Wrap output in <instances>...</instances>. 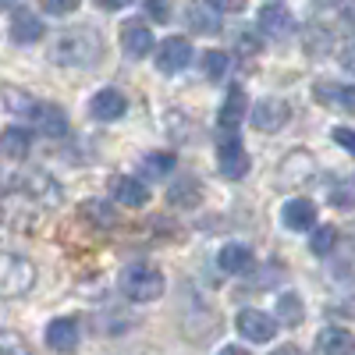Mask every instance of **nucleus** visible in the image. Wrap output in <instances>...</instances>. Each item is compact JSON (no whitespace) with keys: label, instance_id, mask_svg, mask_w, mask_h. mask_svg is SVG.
<instances>
[{"label":"nucleus","instance_id":"nucleus-11","mask_svg":"<svg viewBox=\"0 0 355 355\" xmlns=\"http://www.w3.org/2000/svg\"><path fill=\"white\" fill-rule=\"evenodd\" d=\"M121 46L128 57H135V61H142V57H150L153 53V33H150V25H142V21H125L121 25Z\"/></svg>","mask_w":355,"mask_h":355},{"label":"nucleus","instance_id":"nucleus-29","mask_svg":"<svg viewBox=\"0 0 355 355\" xmlns=\"http://www.w3.org/2000/svg\"><path fill=\"white\" fill-rule=\"evenodd\" d=\"M40 8L46 15H53V18H64V15H71L78 8V0H40Z\"/></svg>","mask_w":355,"mask_h":355},{"label":"nucleus","instance_id":"nucleus-41","mask_svg":"<svg viewBox=\"0 0 355 355\" xmlns=\"http://www.w3.org/2000/svg\"><path fill=\"white\" fill-rule=\"evenodd\" d=\"M11 4H15V0H4V8H11Z\"/></svg>","mask_w":355,"mask_h":355},{"label":"nucleus","instance_id":"nucleus-26","mask_svg":"<svg viewBox=\"0 0 355 355\" xmlns=\"http://www.w3.org/2000/svg\"><path fill=\"white\" fill-rule=\"evenodd\" d=\"M334 245H338V227L323 224V227H316V231H313V239H309L313 256H331V249H334Z\"/></svg>","mask_w":355,"mask_h":355},{"label":"nucleus","instance_id":"nucleus-27","mask_svg":"<svg viewBox=\"0 0 355 355\" xmlns=\"http://www.w3.org/2000/svg\"><path fill=\"white\" fill-rule=\"evenodd\" d=\"M142 164H146V171H150L153 178H164V174H171V167H174V153H171V150H160V153H150Z\"/></svg>","mask_w":355,"mask_h":355},{"label":"nucleus","instance_id":"nucleus-22","mask_svg":"<svg viewBox=\"0 0 355 355\" xmlns=\"http://www.w3.org/2000/svg\"><path fill=\"white\" fill-rule=\"evenodd\" d=\"M0 150H4L8 160H21V157H28V150H33V135H28L25 128H8L4 135H0Z\"/></svg>","mask_w":355,"mask_h":355},{"label":"nucleus","instance_id":"nucleus-32","mask_svg":"<svg viewBox=\"0 0 355 355\" xmlns=\"http://www.w3.org/2000/svg\"><path fill=\"white\" fill-rule=\"evenodd\" d=\"M331 199H334V206H338V210H341V206H345V210H348V206H355V185L334 189V192H331Z\"/></svg>","mask_w":355,"mask_h":355},{"label":"nucleus","instance_id":"nucleus-33","mask_svg":"<svg viewBox=\"0 0 355 355\" xmlns=\"http://www.w3.org/2000/svg\"><path fill=\"white\" fill-rule=\"evenodd\" d=\"M331 135H334V142H338V146H345V150L355 157V132H352V128H334Z\"/></svg>","mask_w":355,"mask_h":355},{"label":"nucleus","instance_id":"nucleus-17","mask_svg":"<svg viewBox=\"0 0 355 355\" xmlns=\"http://www.w3.org/2000/svg\"><path fill=\"white\" fill-rule=\"evenodd\" d=\"M185 25L192 28V33H199V36H217L220 33V15H217V8L214 4H189L185 8Z\"/></svg>","mask_w":355,"mask_h":355},{"label":"nucleus","instance_id":"nucleus-28","mask_svg":"<svg viewBox=\"0 0 355 355\" xmlns=\"http://www.w3.org/2000/svg\"><path fill=\"white\" fill-rule=\"evenodd\" d=\"M146 15L157 25H167L171 21V0H146Z\"/></svg>","mask_w":355,"mask_h":355},{"label":"nucleus","instance_id":"nucleus-19","mask_svg":"<svg viewBox=\"0 0 355 355\" xmlns=\"http://www.w3.org/2000/svg\"><path fill=\"white\" fill-rule=\"evenodd\" d=\"M355 352V341L348 331L341 327H327V331H320L316 338V355H352Z\"/></svg>","mask_w":355,"mask_h":355},{"label":"nucleus","instance_id":"nucleus-4","mask_svg":"<svg viewBox=\"0 0 355 355\" xmlns=\"http://www.w3.org/2000/svg\"><path fill=\"white\" fill-rule=\"evenodd\" d=\"M8 192H21L25 199H46V202L61 199V189H57V185L50 182V174H43V171L15 174V178H11V185H8Z\"/></svg>","mask_w":355,"mask_h":355},{"label":"nucleus","instance_id":"nucleus-2","mask_svg":"<svg viewBox=\"0 0 355 355\" xmlns=\"http://www.w3.org/2000/svg\"><path fill=\"white\" fill-rule=\"evenodd\" d=\"M164 274L153 263H128L121 270V291L132 302H157L164 295Z\"/></svg>","mask_w":355,"mask_h":355},{"label":"nucleus","instance_id":"nucleus-16","mask_svg":"<svg viewBox=\"0 0 355 355\" xmlns=\"http://www.w3.org/2000/svg\"><path fill=\"white\" fill-rule=\"evenodd\" d=\"M33 121H36L40 135H46V139H64L68 135V114L53 103H36Z\"/></svg>","mask_w":355,"mask_h":355},{"label":"nucleus","instance_id":"nucleus-12","mask_svg":"<svg viewBox=\"0 0 355 355\" xmlns=\"http://www.w3.org/2000/svg\"><path fill=\"white\" fill-rule=\"evenodd\" d=\"M46 345H50L53 352H61V355L75 352V348H78V320H71V316L50 320V323H46Z\"/></svg>","mask_w":355,"mask_h":355},{"label":"nucleus","instance_id":"nucleus-40","mask_svg":"<svg viewBox=\"0 0 355 355\" xmlns=\"http://www.w3.org/2000/svg\"><path fill=\"white\" fill-rule=\"evenodd\" d=\"M348 18H352V21H355V0H352V11H348Z\"/></svg>","mask_w":355,"mask_h":355},{"label":"nucleus","instance_id":"nucleus-6","mask_svg":"<svg viewBox=\"0 0 355 355\" xmlns=\"http://www.w3.org/2000/svg\"><path fill=\"white\" fill-rule=\"evenodd\" d=\"M249 96H245V89L242 85H231L227 89V96H224V103H220V117H217V125H220V132H227V135H234L239 132V125L249 117Z\"/></svg>","mask_w":355,"mask_h":355},{"label":"nucleus","instance_id":"nucleus-25","mask_svg":"<svg viewBox=\"0 0 355 355\" xmlns=\"http://www.w3.org/2000/svg\"><path fill=\"white\" fill-rule=\"evenodd\" d=\"M227 68H231V57L224 50H206L202 53V71H206V78H210V82L227 78Z\"/></svg>","mask_w":355,"mask_h":355},{"label":"nucleus","instance_id":"nucleus-14","mask_svg":"<svg viewBox=\"0 0 355 355\" xmlns=\"http://www.w3.org/2000/svg\"><path fill=\"white\" fill-rule=\"evenodd\" d=\"M110 196L121 206H146L150 202V185H146L142 178L117 174V178H110Z\"/></svg>","mask_w":355,"mask_h":355},{"label":"nucleus","instance_id":"nucleus-36","mask_svg":"<svg viewBox=\"0 0 355 355\" xmlns=\"http://www.w3.org/2000/svg\"><path fill=\"white\" fill-rule=\"evenodd\" d=\"M93 4H96L100 11H121V8L132 4V0H93Z\"/></svg>","mask_w":355,"mask_h":355},{"label":"nucleus","instance_id":"nucleus-9","mask_svg":"<svg viewBox=\"0 0 355 355\" xmlns=\"http://www.w3.org/2000/svg\"><path fill=\"white\" fill-rule=\"evenodd\" d=\"M234 327H239V334H242L245 341L263 345V341H270V338H274L277 323H274L270 316H266V313H259V309H242V313H239V320H234Z\"/></svg>","mask_w":355,"mask_h":355},{"label":"nucleus","instance_id":"nucleus-23","mask_svg":"<svg viewBox=\"0 0 355 355\" xmlns=\"http://www.w3.org/2000/svg\"><path fill=\"white\" fill-rule=\"evenodd\" d=\"M316 96L323 103H331V107H341V110L355 114V85H331V82H323Z\"/></svg>","mask_w":355,"mask_h":355},{"label":"nucleus","instance_id":"nucleus-1","mask_svg":"<svg viewBox=\"0 0 355 355\" xmlns=\"http://www.w3.org/2000/svg\"><path fill=\"white\" fill-rule=\"evenodd\" d=\"M100 57H103V40L89 25L64 28L50 43V61L64 64V68H93V64H100Z\"/></svg>","mask_w":355,"mask_h":355},{"label":"nucleus","instance_id":"nucleus-20","mask_svg":"<svg viewBox=\"0 0 355 355\" xmlns=\"http://www.w3.org/2000/svg\"><path fill=\"white\" fill-rule=\"evenodd\" d=\"M217 266H220L224 274H245L249 266H252V252H249V245H239V242L224 245L220 256H217Z\"/></svg>","mask_w":355,"mask_h":355},{"label":"nucleus","instance_id":"nucleus-34","mask_svg":"<svg viewBox=\"0 0 355 355\" xmlns=\"http://www.w3.org/2000/svg\"><path fill=\"white\" fill-rule=\"evenodd\" d=\"M239 46H242L245 53H259V50H263V43H259L252 33H239Z\"/></svg>","mask_w":355,"mask_h":355},{"label":"nucleus","instance_id":"nucleus-31","mask_svg":"<svg viewBox=\"0 0 355 355\" xmlns=\"http://www.w3.org/2000/svg\"><path fill=\"white\" fill-rule=\"evenodd\" d=\"M82 214H89L93 220H100V224H114L117 217H114V210H107V202H85V210Z\"/></svg>","mask_w":355,"mask_h":355},{"label":"nucleus","instance_id":"nucleus-5","mask_svg":"<svg viewBox=\"0 0 355 355\" xmlns=\"http://www.w3.org/2000/svg\"><path fill=\"white\" fill-rule=\"evenodd\" d=\"M249 121H252V128H259V132H277V128H284V125L291 121V107H288L284 100H277V96L259 100V103L249 110Z\"/></svg>","mask_w":355,"mask_h":355},{"label":"nucleus","instance_id":"nucleus-8","mask_svg":"<svg viewBox=\"0 0 355 355\" xmlns=\"http://www.w3.org/2000/svg\"><path fill=\"white\" fill-rule=\"evenodd\" d=\"M217 167H220L224 178H231V182H239V178L249 174V153L242 150V142L234 139V135H227V139L220 142V150H217Z\"/></svg>","mask_w":355,"mask_h":355},{"label":"nucleus","instance_id":"nucleus-7","mask_svg":"<svg viewBox=\"0 0 355 355\" xmlns=\"http://www.w3.org/2000/svg\"><path fill=\"white\" fill-rule=\"evenodd\" d=\"M192 61V43L185 36H167L160 46H157V68L164 75H178L185 64Z\"/></svg>","mask_w":355,"mask_h":355},{"label":"nucleus","instance_id":"nucleus-10","mask_svg":"<svg viewBox=\"0 0 355 355\" xmlns=\"http://www.w3.org/2000/svg\"><path fill=\"white\" fill-rule=\"evenodd\" d=\"M8 33H11V40L15 43H36V40H43L46 36V28H43V18L36 15V11H28V8H15L11 11V25H8Z\"/></svg>","mask_w":355,"mask_h":355},{"label":"nucleus","instance_id":"nucleus-39","mask_svg":"<svg viewBox=\"0 0 355 355\" xmlns=\"http://www.w3.org/2000/svg\"><path fill=\"white\" fill-rule=\"evenodd\" d=\"M220 355H249V352L239 348V345H227V348H220Z\"/></svg>","mask_w":355,"mask_h":355},{"label":"nucleus","instance_id":"nucleus-24","mask_svg":"<svg viewBox=\"0 0 355 355\" xmlns=\"http://www.w3.org/2000/svg\"><path fill=\"white\" fill-rule=\"evenodd\" d=\"M277 316L281 323H288V327H299V323L306 320V309H302V299L295 291H284L277 299Z\"/></svg>","mask_w":355,"mask_h":355},{"label":"nucleus","instance_id":"nucleus-13","mask_svg":"<svg viewBox=\"0 0 355 355\" xmlns=\"http://www.w3.org/2000/svg\"><path fill=\"white\" fill-rule=\"evenodd\" d=\"M259 28H263V36H270V40H288L295 33V18L284 4H266L259 11Z\"/></svg>","mask_w":355,"mask_h":355},{"label":"nucleus","instance_id":"nucleus-3","mask_svg":"<svg viewBox=\"0 0 355 355\" xmlns=\"http://www.w3.org/2000/svg\"><path fill=\"white\" fill-rule=\"evenodd\" d=\"M33 284H36V266L28 259L11 256V252L0 259V295H4V299H18V295H25Z\"/></svg>","mask_w":355,"mask_h":355},{"label":"nucleus","instance_id":"nucleus-21","mask_svg":"<svg viewBox=\"0 0 355 355\" xmlns=\"http://www.w3.org/2000/svg\"><path fill=\"white\" fill-rule=\"evenodd\" d=\"M202 199V189L196 178H178V182L167 189V202L171 206H182V210H189V206H199Z\"/></svg>","mask_w":355,"mask_h":355},{"label":"nucleus","instance_id":"nucleus-37","mask_svg":"<svg viewBox=\"0 0 355 355\" xmlns=\"http://www.w3.org/2000/svg\"><path fill=\"white\" fill-rule=\"evenodd\" d=\"M341 64L355 75V46H345V53H341Z\"/></svg>","mask_w":355,"mask_h":355},{"label":"nucleus","instance_id":"nucleus-38","mask_svg":"<svg viewBox=\"0 0 355 355\" xmlns=\"http://www.w3.org/2000/svg\"><path fill=\"white\" fill-rule=\"evenodd\" d=\"M274 355H302L295 345H281V348H274Z\"/></svg>","mask_w":355,"mask_h":355},{"label":"nucleus","instance_id":"nucleus-30","mask_svg":"<svg viewBox=\"0 0 355 355\" xmlns=\"http://www.w3.org/2000/svg\"><path fill=\"white\" fill-rule=\"evenodd\" d=\"M0 355H33V352H28L25 345H21V338L18 334H4V338H0Z\"/></svg>","mask_w":355,"mask_h":355},{"label":"nucleus","instance_id":"nucleus-18","mask_svg":"<svg viewBox=\"0 0 355 355\" xmlns=\"http://www.w3.org/2000/svg\"><path fill=\"white\" fill-rule=\"evenodd\" d=\"M281 220H284V227H291V231H313V224H316V206H313V199H288L284 210H281Z\"/></svg>","mask_w":355,"mask_h":355},{"label":"nucleus","instance_id":"nucleus-35","mask_svg":"<svg viewBox=\"0 0 355 355\" xmlns=\"http://www.w3.org/2000/svg\"><path fill=\"white\" fill-rule=\"evenodd\" d=\"M206 4H214L217 11H242L245 0H206Z\"/></svg>","mask_w":355,"mask_h":355},{"label":"nucleus","instance_id":"nucleus-15","mask_svg":"<svg viewBox=\"0 0 355 355\" xmlns=\"http://www.w3.org/2000/svg\"><path fill=\"white\" fill-rule=\"evenodd\" d=\"M128 110V100L125 93H117V89H100V93L89 100V114L96 117V121H117V117H125Z\"/></svg>","mask_w":355,"mask_h":355}]
</instances>
